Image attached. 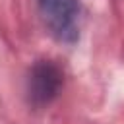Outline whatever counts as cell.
<instances>
[{
  "instance_id": "obj_1",
  "label": "cell",
  "mask_w": 124,
  "mask_h": 124,
  "mask_svg": "<svg viewBox=\"0 0 124 124\" xmlns=\"http://www.w3.org/2000/svg\"><path fill=\"white\" fill-rule=\"evenodd\" d=\"M39 12L50 33L62 43H74L79 35L78 0H37Z\"/></svg>"
},
{
  "instance_id": "obj_2",
  "label": "cell",
  "mask_w": 124,
  "mask_h": 124,
  "mask_svg": "<svg viewBox=\"0 0 124 124\" xmlns=\"http://www.w3.org/2000/svg\"><path fill=\"white\" fill-rule=\"evenodd\" d=\"M62 85V72L52 62H39L33 66L29 76V95L35 105H46L50 103Z\"/></svg>"
}]
</instances>
